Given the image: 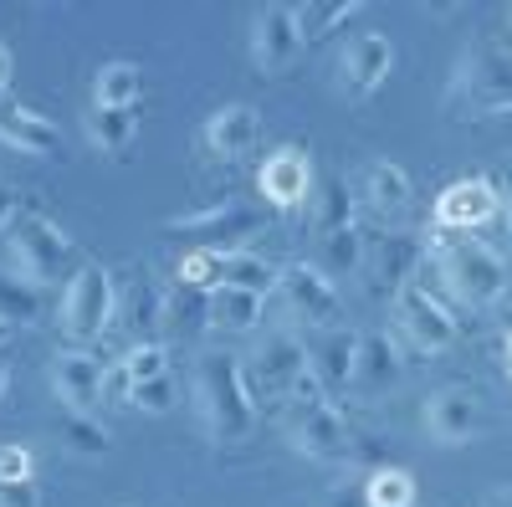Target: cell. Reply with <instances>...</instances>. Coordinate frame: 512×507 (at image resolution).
<instances>
[{"label": "cell", "instance_id": "22", "mask_svg": "<svg viewBox=\"0 0 512 507\" xmlns=\"http://www.w3.org/2000/svg\"><path fill=\"white\" fill-rule=\"evenodd\" d=\"M144 98V67L128 62V57H113L93 72V108H108V113H134Z\"/></svg>", "mask_w": 512, "mask_h": 507}, {"label": "cell", "instance_id": "26", "mask_svg": "<svg viewBox=\"0 0 512 507\" xmlns=\"http://www.w3.org/2000/svg\"><path fill=\"white\" fill-rule=\"evenodd\" d=\"M359 11H364L359 0H303V6H292V26L303 41H323L338 26H349Z\"/></svg>", "mask_w": 512, "mask_h": 507}, {"label": "cell", "instance_id": "44", "mask_svg": "<svg viewBox=\"0 0 512 507\" xmlns=\"http://www.w3.org/2000/svg\"><path fill=\"white\" fill-rule=\"evenodd\" d=\"M502 349H507V379H512V328H507V344Z\"/></svg>", "mask_w": 512, "mask_h": 507}, {"label": "cell", "instance_id": "23", "mask_svg": "<svg viewBox=\"0 0 512 507\" xmlns=\"http://www.w3.org/2000/svg\"><path fill=\"white\" fill-rule=\"evenodd\" d=\"M267 313L262 292H241V287H216L205 298V323L221 328V333H256Z\"/></svg>", "mask_w": 512, "mask_h": 507}, {"label": "cell", "instance_id": "45", "mask_svg": "<svg viewBox=\"0 0 512 507\" xmlns=\"http://www.w3.org/2000/svg\"><path fill=\"white\" fill-rule=\"evenodd\" d=\"M507 47H512V6H507Z\"/></svg>", "mask_w": 512, "mask_h": 507}, {"label": "cell", "instance_id": "36", "mask_svg": "<svg viewBox=\"0 0 512 507\" xmlns=\"http://www.w3.org/2000/svg\"><path fill=\"white\" fill-rule=\"evenodd\" d=\"M0 482L31 487V482H36V456H31L26 446H0Z\"/></svg>", "mask_w": 512, "mask_h": 507}, {"label": "cell", "instance_id": "28", "mask_svg": "<svg viewBox=\"0 0 512 507\" xmlns=\"http://www.w3.org/2000/svg\"><path fill=\"white\" fill-rule=\"evenodd\" d=\"M82 134L98 154H123L139 134V113H108V108H88L82 113Z\"/></svg>", "mask_w": 512, "mask_h": 507}, {"label": "cell", "instance_id": "42", "mask_svg": "<svg viewBox=\"0 0 512 507\" xmlns=\"http://www.w3.org/2000/svg\"><path fill=\"white\" fill-rule=\"evenodd\" d=\"M11 333H16V323H11L6 313H0V349H6V344H11Z\"/></svg>", "mask_w": 512, "mask_h": 507}, {"label": "cell", "instance_id": "16", "mask_svg": "<svg viewBox=\"0 0 512 507\" xmlns=\"http://www.w3.org/2000/svg\"><path fill=\"white\" fill-rule=\"evenodd\" d=\"M169 231H190V236H200L205 251H246L251 236H262V216L231 200V205H216V210H200V216L169 221Z\"/></svg>", "mask_w": 512, "mask_h": 507}, {"label": "cell", "instance_id": "21", "mask_svg": "<svg viewBox=\"0 0 512 507\" xmlns=\"http://www.w3.org/2000/svg\"><path fill=\"white\" fill-rule=\"evenodd\" d=\"M359 200L369 205V216L395 221V216H405V210H410L415 190H410V175H405L400 164H390V159H369V164L359 169Z\"/></svg>", "mask_w": 512, "mask_h": 507}, {"label": "cell", "instance_id": "18", "mask_svg": "<svg viewBox=\"0 0 512 507\" xmlns=\"http://www.w3.org/2000/svg\"><path fill=\"white\" fill-rule=\"evenodd\" d=\"M359 338L364 333H354V328H328V333H318V344L308 349V369H313V379L323 385V395H344V390H354V374H359Z\"/></svg>", "mask_w": 512, "mask_h": 507}, {"label": "cell", "instance_id": "3", "mask_svg": "<svg viewBox=\"0 0 512 507\" xmlns=\"http://www.w3.org/2000/svg\"><path fill=\"white\" fill-rule=\"evenodd\" d=\"M451 118H502L512 113V47L507 41H477L466 47L446 82Z\"/></svg>", "mask_w": 512, "mask_h": 507}, {"label": "cell", "instance_id": "30", "mask_svg": "<svg viewBox=\"0 0 512 507\" xmlns=\"http://www.w3.org/2000/svg\"><path fill=\"white\" fill-rule=\"evenodd\" d=\"M364 507H415V472L410 467H374L364 477Z\"/></svg>", "mask_w": 512, "mask_h": 507}, {"label": "cell", "instance_id": "4", "mask_svg": "<svg viewBox=\"0 0 512 507\" xmlns=\"http://www.w3.org/2000/svg\"><path fill=\"white\" fill-rule=\"evenodd\" d=\"M282 436H287V446L297 456H313V461H344V456H354L349 415H344V405H338L333 395H323L313 369H308L303 385H297L292 405L282 410Z\"/></svg>", "mask_w": 512, "mask_h": 507}, {"label": "cell", "instance_id": "13", "mask_svg": "<svg viewBox=\"0 0 512 507\" xmlns=\"http://www.w3.org/2000/svg\"><path fill=\"white\" fill-rule=\"evenodd\" d=\"M103 374H108L103 359L88 354V349H62V354H52V364H47V379H52L57 405H62V410H77V415H98V410L108 405Z\"/></svg>", "mask_w": 512, "mask_h": 507}, {"label": "cell", "instance_id": "8", "mask_svg": "<svg viewBox=\"0 0 512 507\" xmlns=\"http://www.w3.org/2000/svg\"><path fill=\"white\" fill-rule=\"evenodd\" d=\"M272 298L287 308L292 328H308V333L338 328V313H344V298H338L333 277L323 267H313V262L277 267V292H272Z\"/></svg>", "mask_w": 512, "mask_h": 507}, {"label": "cell", "instance_id": "9", "mask_svg": "<svg viewBox=\"0 0 512 507\" xmlns=\"http://www.w3.org/2000/svg\"><path fill=\"white\" fill-rule=\"evenodd\" d=\"M395 328H400V338H410V349L415 354H446V349H456V338H461V323H456V313L436 298L431 287H420V282H410V287H400L395 292Z\"/></svg>", "mask_w": 512, "mask_h": 507}, {"label": "cell", "instance_id": "41", "mask_svg": "<svg viewBox=\"0 0 512 507\" xmlns=\"http://www.w3.org/2000/svg\"><path fill=\"white\" fill-rule=\"evenodd\" d=\"M6 395H11V364L0 359V405H6Z\"/></svg>", "mask_w": 512, "mask_h": 507}, {"label": "cell", "instance_id": "15", "mask_svg": "<svg viewBox=\"0 0 512 507\" xmlns=\"http://www.w3.org/2000/svg\"><path fill=\"white\" fill-rule=\"evenodd\" d=\"M425 431H431L436 446H466L482 431V400L466 385H441L431 400H425Z\"/></svg>", "mask_w": 512, "mask_h": 507}, {"label": "cell", "instance_id": "29", "mask_svg": "<svg viewBox=\"0 0 512 507\" xmlns=\"http://www.w3.org/2000/svg\"><path fill=\"white\" fill-rule=\"evenodd\" d=\"M221 287H241V292H277V267L256 251H221Z\"/></svg>", "mask_w": 512, "mask_h": 507}, {"label": "cell", "instance_id": "2", "mask_svg": "<svg viewBox=\"0 0 512 507\" xmlns=\"http://www.w3.org/2000/svg\"><path fill=\"white\" fill-rule=\"evenodd\" d=\"M195 410L210 446H236L256 426V400L241 354H200L195 359Z\"/></svg>", "mask_w": 512, "mask_h": 507}, {"label": "cell", "instance_id": "19", "mask_svg": "<svg viewBox=\"0 0 512 507\" xmlns=\"http://www.w3.org/2000/svg\"><path fill=\"white\" fill-rule=\"evenodd\" d=\"M256 139H262V113H256L251 103H226L205 118V129H200V144L210 149V159H246L256 149Z\"/></svg>", "mask_w": 512, "mask_h": 507}, {"label": "cell", "instance_id": "35", "mask_svg": "<svg viewBox=\"0 0 512 507\" xmlns=\"http://www.w3.org/2000/svg\"><path fill=\"white\" fill-rule=\"evenodd\" d=\"M128 405H134V410H144V415H169V410H175V379H149V385H139L134 390V400H128Z\"/></svg>", "mask_w": 512, "mask_h": 507}, {"label": "cell", "instance_id": "43", "mask_svg": "<svg viewBox=\"0 0 512 507\" xmlns=\"http://www.w3.org/2000/svg\"><path fill=\"white\" fill-rule=\"evenodd\" d=\"M487 507H512V492H497V497H487Z\"/></svg>", "mask_w": 512, "mask_h": 507}, {"label": "cell", "instance_id": "12", "mask_svg": "<svg viewBox=\"0 0 512 507\" xmlns=\"http://www.w3.org/2000/svg\"><path fill=\"white\" fill-rule=\"evenodd\" d=\"M420 262H425V241L400 236V231H374V236H364V262H359V272H364L369 292H379V298L395 303V292L415 282V267H420Z\"/></svg>", "mask_w": 512, "mask_h": 507}, {"label": "cell", "instance_id": "25", "mask_svg": "<svg viewBox=\"0 0 512 507\" xmlns=\"http://www.w3.org/2000/svg\"><path fill=\"white\" fill-rule=\"evenodd\" d=\"M400 379V349H395V338L390 333H364L359 338V374H354V385L359 390H390Z\"/></svg>", "mask_w": 512, "mask_h": 507}, {"label": "cell", "instance_id": "11", "mask_svg": "<svg viewBox=\"0 0 512 507\" xmlns=\"http://www.w3.org/2000/svg\"><path fill=\"white\" fill-rule=\"evenodd\" d=\"M492 216H502V190H497L492 175H461L431 205V226L436 231H461V236L482 231Z\"/></svg>", "mask_w": 512, "mask_h": 507}, {"label": "cell", "instance_id": "10", "mask_svg": "<svg viewBox=\"0 0 512 507\" xmlns=\"http://www.w3.org/2000/svg\"><path fill=\"white\" fill-rule=\"evenodd\" d=\"M256 185H262V200L272 210H282V216H292V210H308L313 205V190H318V164L303 144H282L262 159V169H256Z\"/></svg>", "mask_w": 512, "mask_h": 507}, {"label": "cell", "instance_id": "17", "mask_svg": "<svg viewBox=\"0 0 512 507\" xmlns=\"http://www.w3.org/2000/svg\"><path fill=\"white\" fill-rule=\"evenodd\" d=\"M297 47H303V36H297V26H292V6H277L272 0V6L251 11V67L262 77L282 72L297 57Z\"/></svg>", "mask_w": 512, "mask_h": 507}, {"label": "cell", "instance_id": "20", "mask_svg": "<svg viewBox=\"0 0 512 507\" xmlns=\"http://www.w3.org/2000/svg\"><path fill=\"white\" fill-rule=\"evenodd\" d=\"M0 144L26 154V159H47L57 154L62 134L47 113H36L31 103H0Z\"/></svg>", "mask_w": 512, "mask_h": 507}, {"label": "cell", "instance_id": "1", "mask_svg": "<svg viewBox=\"0 0 512 507\" xmlns=\"http://www.w3.org/2000/svg\"><path fill=\"white\" fill-rule=\"evenodd\" d=\"M425 262H431V272L441 277V287L451 292V298L461 308H492L502 303L507 292V262L502 251H492L482 236H461V231H436L425 236Z\"/></svg>", "mask_w": 512, "mask_h": 507}, {"label": "cell", "instance_id": "37", "mask_svg": "<svg viewBox=\"0 0 512 507\" xmlns=\"http://www.w3.org/2000/svg\"><path fill=\"white\" fill-rule=\"evenodd\" d=\"M103 395H108V405H128V400H134V379H128L123 364H108V374H103Z\"/></svg>", "mask_w": 512, "mask_h": 507}, {"label": "cell", "instance_id": "24", "mask_svg": "<svg viewBox=\"0 0 512 507\" xmlns=\"http://www.w3.org/2000/svg\"><path fill=\"white\" fill-rule=\"evenodd\" d=\"M118 323L128 328L134 344H159L164 328V292L154 282H134L128 292H118Z\"/></svg>", "mask_w": 512, "mask_h": 507}, {"label": "cell", "instance_id": "6", "mask_svg": "<svg viewBox=\"0 0 512 507\" xmlns=\"http://www.w3.org/2000/svg\"><path fill=\"white\" fill-rule=\"evenodd\" d=\"M246 379H251L256 410H277V415H282V410L292 405L297 385L308 379V344H303L292 328L267 333V344L256 349L251 364H246Z\"/></svg>", "mask_w": 512, "mask_h": 507}, {"label": "cell", "instance_id": "39", "mask_svg": "<svg viewBox=\"0 0 512 507\" xmlns=\"http://www.w3.org/2000/svg\"><path fill=\"white\" fill-rule=\"evenodd\" d=\"M497 190H502V216L512 226V169H507V175H497Z\"/></svg>", "mask_w": 512, "mask_h": 507}, {"label": "cell", "instance_id": "14", "mask_svg": "<svg viewBox=\"0 0 512 507\" xmlns=\"http://www.w3.org/2000/svg\"><path fill=\"white\" fill-rule=\"evenodd\" d=\"M395 72V41L379 31H359L349 36V47L338 52V88L349 98H374Z\"/></svg>", "mask_w": 512, "mask_h": 507}, {"label": "cell", "instance_id": "38", "mask_svg": "<svg viewBox=\"0 0 512 507\" xmlns=\"http://www.w3.org/2000/svg\"><path fill=\"white\" fill-rule=\"evenodd\" d=\"M0 507H41L36 482H31V487H21V482H0Z\"/></svg>", "mask_w": 512, "mask_h": 507}, {"label": "cell", "instance_id": "33", "mask_svg": "<svg viewBox=\"0 0 512 507\" xmlns=\"http://www.w3.org/2000/svg\"><path fill=\"white\" fill-rule=\"evenodd\" d=\"M118 364L128 369V379H134V390H139V385H149V379L169 374V349L164 344H128L118 354Z\"/></svg>", "mask_w": 512, "mask_h": 507}, {"label": "cell", "instance_id": "5", "mask_svg": "<svg viewBox=\"0 0 512 507\" xmlns=\"http://www.w3.org/2000/svg\"><path fill=\"white\" fill-rule=\"evenodd\" d=\"M118 323V287L113 272L98 262H82L67 287H62V308H57V328L62 338H72V349H88L93 338H103Z\"/></svg>", "mask_w": 512, "mask_h": 507}, {"label": "cell", "instance_id": "34", "mask_svg": "<svg viewBox=\"0 0 512 507\" xmlns=\"http://www.w3.org/2000/svg\"><path fill=\"white\" fill-rule=\"evenodd\" d=\"M0 313H6L11 323H16V318H21V323H31V318L41 313L36 287H31V282H21L16 272H0Z\"/></svg>", "mask_w": 512, "mask_h": 507}, {"label": "cell", "instance_id": "40", "mask_svg": "<svg viewBox=\"0 0 512 507\" xmlns=\"http://www.w3.org/2000/svg\"><path fill=\"white\" fill-rule=\"evenodd\" d=\"M6 88H11V47H0V103H6Z\"/></svg>", "mask_w": 512, "mask_h": 507}, {"label": "cell", "instance_id": "31", "mask_svg": "<svg viewBox=\"0 0 512 507\" xmlns=\"http://www.w3.org/2000/svg\"><path fill=\"white\" fill-rule=\"evenodd\" d=\"M175 282L190 287V292H216V287H221V251L190 246L185 257L175 262Z\"/></svg>", "mask_w": 512, "mask_h": 507}, {"label": "cell", "instance_id": "7", "mask_svg": "<svg viewBox=\"0 0 512 507\" xmlns=\"http://www.w3.org/2000/svg\"><path fill=\"white\" fill-rule=\"evenodd\" d=\"M6 251H11V267H16L21 282L52 287L62 277L67 257H72V236L57 221L36 216V210H21V216L11 221V231H6Z\"/></svg>", "mask_w": 512, "mask_h": 507}, {"label": "cell", "instance_id": "27", "mask_svg": "<svg viewBox=\"0 0 512 507\" xmlns=\"http://www.w3.org/2000/svg\"><path fill=\"white\" fill-rule=\"evenodd\" d=\"M313 231L318 236H328V231H349V226H359V210H354V195H349V185L344 180H318V190H313Z\"/></svg>", "mask_w": 512, "mask_h": 507}, {"label": "cell", "instance_id": "32", "mask_svg": "<svg viewBox=\"0 0 512 507\" xmlns=\"http://www.w3.org/2000/svg\"><path fill=\"white\" fill-rule=\"evenodd\" d=\"M62 436H67V446L82 451V456H108V446H113V436H108L103 420H98V415H77V410H62Z\"/></svg>", "mask_w": 512, "mask_h": 507}]
</instances>
